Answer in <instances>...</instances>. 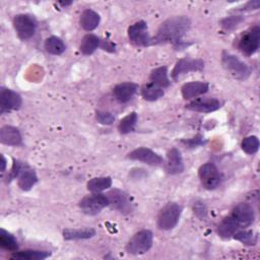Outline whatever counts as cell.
<instances>
[{"instance_id":"29","label":"cell","mask_w":260,"mask_h":260,"mask_svg":"<svg viewBox=\"0 0 260 260\" xmlns=\"http://www.w3.org/2000/svg\"><path fill=\"white\" fill-rule=\"evenodd\" d=\"M141 95L148 102H154L164 95V89L149 82L141 87Z\"/></svg>"},{"instance_id":"11","label":"cell","mask_w":260,"mask_h":260,"mask_svg":"<svg viewBox=\"0 0 260 260\" xmlns=\"http://www.w3.org/2000/svg\"><path fill=\"white\" fill-rule=\"evenodd\" d=\"M231 216L235 219L240 229L250 226L255 220V212L253 207L248 203H238L234 206Z\"/></svg>"},{"instance_id":"15","label":"cell","mask_w":260,"mask_h":260,"mask_svg":"<svg viewBox=\"0 0 260 260\" xmlns=\"http://www.w3.org/2000/svg\"><path fill=\"white\" fill-rule=\"evenodd\" d=\"M221 107L219 100L214 98H196L186 105L188 110L199 113H211Z\"/></svg>"},{"instance_id":"6","label":"cell","mask_w":260,"mask_h":260,"mask_svg":"<svg viewBox=\"0 0 260 260\" xmlns=\"http://www.w3.org/2000/svg\"><path fill=\"white\" fill-rule=\"evenodd\" d=\"M260 46V27L254 25L246 30L240 38L238 43L239 50L246 56L255 54Z\"/></svg>"},{"instance_id":"31","label":"cell","mask_w":260,"mask_h":260,"mask_svg":"<svg viewBox=\"0 0 260 260\" xmlns=\"http://www.w3.org/2000/svg\"><path fill=\"white\" fill-rule=\"evenodd\" d=\"M0 247L9 252H15L18 250V243L15 237L5 231L4 229L0 230Z\"/></svg>"},{"instance_id":"10","label":"cell","mask_w":260,"mask_h":260,"mask_svg":"<svg viewBox=\"0 0 260 260\" xmlns=\"http://www.w3.org/2000/svg\"><path fill=\"white\" fill-rule=\"evenodd\" d=\"M128 38L129 41L137 47H147L151 45L147 23L143 20H139L128 27Z\"/></svg>"},{"instance_id":"40","label":"cell","mask_w":260,"mask_h":260,"mask_svg":"<svg viewBox=\"0 0 260 260\" xmlns=\"http://www.w3.org/2000/svg\"><path fill=\"white\" fill-rule=\"evenodd\" d=\"M1 172H5L6 170V158L4 157L3 154H1Z\"/></svg>"},{"instance_id":"20","label":"cell","mask_w":260,"mask_h":260,"mask_svg":"<svg viewBox=\"0 0 260 260\" xmlns=\"http://www.w3.org/2000/svg\"><path fill=\"white\" fill-rule=\"evenodd\" d=\"M100 21H101L100 14L89 8L83 10L79 18V23L81 27L86 31H91L95 29L100 24Z\"/></svg>"},{"instance_id":"23","label":"cell","mask_w":260,"mask_h":260,"mask_svg":"<svg viewBox=\"0 0 260 260\" xmlns=\"http://www.w3.org/2000/svg\"><path fill=\"white\" fill-rule=\"evenodd\" d=\"M51 256V252L41 250H25L15 251L10 255L11 259L14 260H44Z\"/></svg>"},{"instance_id":"27","label":"cell","mask_w":260,"mask_h":260,"mask_svg":"<svg viewBox=\"0 0 260 260\" xmlns=\"http://www.w3.org/2000/svg\"><path fill=\"white\" fill-rule=\"evenodd\" d=\"M112 186L111 177H95L90 179L87 184V190L91 193H101Z\"/></svg>"},{"instance_id":"4","label":"cell","mask_w":260,"mask_h":260,"mask_svg":"<svg viewBox=\"0 0 260 260\" xmlns=\"http://www.w3.org/2000/svg\"><path fill=\"white\" fill-rule=\"evenodd\" d=\"M153 235L149 230H141L135 233L126 244V251L131 255L145 254L152 247Z\"/></svg>"},{"instance_id":"37","label":"cell","mask_w":260,"mask_h":260,"mask_svg":"<svg viewBox=\"0 0 260 260\" xmlns=\"http://www.w3.org/2000/svg\"><path fill=\"white\" fill-rule=\"evenodd\" d=\"M260 6V2L258 0L255 1H249L245 5H243L241 8H238L237 10L239 11H246V10H253V9H258Z\"/></svg>"},{"instance_id":"7","label":"cell","mask_w":260,"mask_h":260,"mask_svg":"<svg viewBox=\"0 0 260 260\" xmlns=\"http://www.w3.org/2000/svg\"><path fill=\"white\" fill-rule=\"evenodd\" d=\"M13 27L18 38L22 41H26L35 35L37 29V21L30 14H17L13 18Z\"/></svg>"},{"instance_id":"18","label":"cell","mask_w":260,"mask_h":260,"mask_svg":"<svg viewBox=\"0 0 260 260\" xmlns=\"http://www.w3.org/2000/svg\"><path fill=\"white\" fill-rule=\"evenodd\" d=\"M137 89L138 85L134 82H121L114 86L113 95L118 102L124 104L134 96Z\"/></svg>"},{"instance_id":"25","label":"cell","mask_w":260,"mask_h":260,"mask_svg":"<svg viewBox=\"0 0 260 260\" xmlns=\"http://www.w3.org/2000/svg\"><path fill=\"white\" fill-rule=\"evenodd\" d=\"M240 228L235 221V219L231 215H229L219 222L217 226V234L222 239H230L235 235V233Z\"/></svg>"},{"instance_id":"36","label":"cell","mask_w":260,"mask_h":260,"mask_svg":"<svg viewBox=\"0 0 260 260\" xmlns=\"http://www.w3.org/2000/svg\"><path fill=\"white\" fill-rule=\"evenodd\" d=\"M182 142L187 146V147H197L200 146L202 144H204V140L203 137L201 135H197L191 139H184L182 140Z\"/></svg>"},{"instance_id":"8","label":"cell","mask_w":260,"mask_h":260,"mask_svg":"<svg viewBox=\"0 0 260 260\" xmlns=\"http://www.w3.org/2000/svg\"><path fill=\"white\" fill-rule=\"evenodd\" d=\"M198 176L202 186L207 190H213L221 182V174L213 162H205L198 170Z\"/></svg>"},{"instance_id":"33","label":"cell","mask_w":260,"mask_h":260,"mask_svg":"<svg viewBox=\"0 0 260 260\" xmlns=\"http://www.w3.org/2000/svg\"><path fill=\"white\" fill-rule=\"evenodd\" d=\"M241 147L247 154H255L259 149V139L255 135H250L242 140Z\"/></svg>"},{"instance_id":"28","label":"cell","mask_w":260,"mask_h":260,"mask_svg":"<svg viewBox=\"0 0 260 260\" xmlns=\"http://www.w3.org/2000/svg\"><path fill=\"white\" fill-rule=\"evenodd\" d=\"M45 49L49 54L57 56V55H61L65 52L66 46L60 38L52 36V37H49L45 41Z\"/></svg>"},{"instance_id":"2","label":"cell","mask_w":260,"mask_h":260,"mask_svg":"<svg viewBox=\"0 0 260 260\" xmlns=\"http://www.w3.org/2000/svg\"><path fill=\"white\" fill-rule=\"evenodd\" d=\"M221 65L231 75L239 80L247 79L252 73L249 65L226 51L221 53Z\"/></svg>"},{"instance_id":"17","label":"cell","mask_w":260,"mask_h":260,"mask_svg":"<svg viewBox=\"0 0 260 260\" xmlns=\"http://www.w3.org/2000/svg\"><path fill=\"white\" fill-rule=\"evenodd\" d=\"M209 85L207 82L202 81H192L187 82L182 85L181 92L185 100H194L208 91Z\"/></svg>"},{"instance_id":"14","label":"cell","mask_w":260,"mask_h":260,"mask_svg":"<svg viewBox=\"0 0 260 260\" xmlns=\"http://www.w3.org/2000/svg\"><path fill=\"white\" fill-rule=\"evenodd\" d=\"M127 157L132 160H138L149 166H160L164 164V158L147 147H138L128 153Z\"/></svg>"},{"instance_id":"35","label":"cell","mask_w":260,"mask_h":260,"mask_svg":"<svg viewBox=\"0 0 260 260\" xmlns=\"http://www.w3.org/2000/svg\"><path fill=\"white\" fill-rule=\"evenodd\" d=\"M95 119L100 124L111 125L115 121V116L110 112L96 111L95 112Z\"/></svg>"},{"instance_id":"24","label":"cell","mask_w":260,"mask_h":260,"mask_svg":"<svg viewBox=\"0 0 260 260\" xmlns=\"http://www.w3.org/2000/svg\"><path fill=\"white\" fill-rule=\"evenodd\" d=\"M149 80L151 83L161 87L167 88L171 85V81L169 79V73H168V67L167 66H160L157 68H154L149 75Z\"/></svg>"},{"instance_id":"5","label":"cell","mask_w":260,"mask_h":260,"mask_svg":"<svg viewBox=\"0 0 260 260\" xmlns=\"http://www.w3.org/2000/svg\"><path fill=\"white\" fill-rule=\"evenodd\" d=\"M81 211L87 215H96L104 208L109 206V199L106 194L103 193H91L83 197L79 203Z\"/></svg>"},{"instance_id":"30","label":"cell","mask_w":260,"mask_h":260,"mask_svg":"<svg viewBox=\"0 0 260 260\" xmlns=\"http://www.w3.org/2000/svg\"><path fill=\"white\" fill-rule=\"evenodd\" d=\"M138 116L136 112H131L127 116H125L118 125V130L121 134H128L132 132L135 129V126L137 124Z\"/></svg>"},{"instance_id":"3","label":"cell","mask_w":260,"mask_h":260,"mask_svg":"<svg viewBox=\"0 0 260 260\" xmlns=\"http://www.w3.org/2000/svg\"><path fill=\"white\" fill-rule=\"evenodd\" d=\"M183 208L176 202L167 203L158 212L157 226L164 231H170L174 229L181 217Z\"/></svg>"},{"instance_id":"21","label":"cell","mask_w":260,"mask_h":260,"mask_svg":"<svg viewBox=\"0 0 260 260\" xmlns=\"http://www.w3.org/2000/svg\"><path fill=\"white\" fill-rule=\"evenodd\" d=\"M95 236V230L92 228L83 229H65L63 231V238L66 241L86 240Z\"/></svg>"},{"instance_id":"16","label":"cell","mask_w":260,"mask_h":260,"mask_svg":"<svg viewBox=\"0 0 260 260\" xmlns=\"http://www.w3.org/2000/svg\"><path fill=\"white\" fill-rule=\"evenodd\" d=\"M165 168L169 175H178L183 173L184 171L183 157L178 148L173 147L167 152Z\"/></svg>"},{"instance_id":"12","label":"cell","mask_w":260,"mask_h":260,"mask_svg":"<svg viewBox=\"0 0 260 260\" xmlns=\"http://www.w3.org/2000/svg\"><path fill=\"white\" fill-rule=\"evenodd\" d=\"M204 68V62L201 59L192 58H182L178 60L172 71V78L178 80L182 75L189 72L201 71Z\"/></svg>"},{"instance_id":"13","label":"cell","mask_w":260,"mask_h":260,"mask_svg":"<svg viewBox=\"0 0 260 260\" xmlns=\"http://www.w3.org/2000/svg\"><path fill=\"white\" fill-rule=\"evenodd\" d=\"M22 99L16 91L1 87L0 88V112L1 114L18 110L21 107Z\"/></svg>"},{"instance_id":"41","label":"cell","mask_w":260,"mask_h":260,"mask_svg":"<svg viewBox=\"0 0 260 260\" xmlns=\"http://www.w3.org/2000/svg\"><path fill=\"white\" fill-rule=\"evenodd\" d=\"M60 5H62L63 7H66V6H69L72 4V2H59Z\"/></svg>"},{"instance_id":"32","label":"cell","mask_w":260,"mask_h":260,"mask_svg":"<svg viewBox=\"0 0 260 260\" xmlns=\"http://www.w3.org/2000/svg\"><path fill=\"white\" fill-rule=\"evenodd\" d=\"M233 238L247 246H254L257 241V237L255 236L253 231H247V230H241V229H239L235 233Z\"/></svg>"},{"instance_id":"34","label":"cell","mask_w":260,"mask_h":260,"mask_svg":"<svg viewBox=\"0 0 260 260\" xmlns=\"http://www.w3.org/2000/svg\"><path fill=\"white\" fill-rule=\"evenodd\" d=\"M243 20H244V18L241 15H233V16H229V17L223 18L220 21V24L224 29L232 30V29L236 28Z\"/></svg>"},{"instance_id":"26","label":"cell","mask_w":260,"mask_h":260,"mask_svg":"<svg viewBox=\"0 0 260 260\" xmlns=\"http://www.w3.org/2000/svg\"><path fill=\"white\" fill-rule=\"evenodd\" d=\"M100 46L101 39L93 34H87L82 38L79 50L83 55H91Z\"/></svg>"},{"instance_id":"19","label":"cell","mask_w":260,"mask_h":260,"mask_svg":"<svg viewBox=\"0 0 260 260\" xmlns=\"http://www.w3.org/2000/svg\"><path fill=\"white\" fill-rule=\"evenodd\" d=\"M1 143L9 146H18L22 143V138L19 130L13 126H3L0 130Z\"/></svg>"},{"instance_id":"39","label":"cell","mask_w":260,"mask_h":260,"mask_svg":"<svg viewBox=\"0 0 260 260\" xmlns=\"http://www.w3.org/2000/svg\"><path fill=\"white\" fill-rule=\"evenodd\" d=\"M194 212L199 216V217H201V218H203V217H205V215H206V208H205V206H204V204L202 203V202H197V203H195V205H194Z\"/></svg>"},{"instance_id":"38","label":"cell","mask_w":260,"mask_h":260,"mask_svg":"<svg viewBox=\"0 0 260 260\" xmlns=\"http://www.w3.org/2000/svg\"><path fill=\"white\" fill-rule=\"evenodd\" d=\"M101 49L107 51V52H115V49H116V46L115 44H113L112 42L108 41V40H101V46H100Z\"/></svg>"},{"instance_id":"9","label":"cell","mask_w":260,"mask_h":260,"mask_svg":"<svg viewBox=\"0 0 260 260\" xmlns=\"http://www.w3.org/2000/svg\"><path fill=\"white\" fill-rule=\"evenodd\" d=\"M107 197L109 199V205L123 214H129L133 211L134 207L129 196L120 189H112L108 192Z\"/></svg>"},{"instance_id":"1","label":"cell","mask_w":260,"mask_h":260,"mask_svg":"<svg viewBox=\"0 0 260 260\" xmlns=\"http://www.w3.org/2000/svg\"><path fill=\"white\" fill-rule=\"evenodd\" d=\"M191 27V20L185 15L173 16L166 19L158 27L151 44L172 43L175 48L182 49V38Z\"/></svg>"},{"instance_id":"22","label":"cell","mask_w":260,"mask_h":260,"mask_svg":"<svg viewBox=\"0 0 260 260\" xmlns=\"http://www.w3.org/2000/svg\"><path fill=\"white\" fill-rule=\"evenodd\" d=\"M17 178H18V181H17L18 187L23 191L30 190L35 186V184L38 182V177L36 172L26 166L22 169V171L20 172Z\"/></svg>"}]
</instances>
